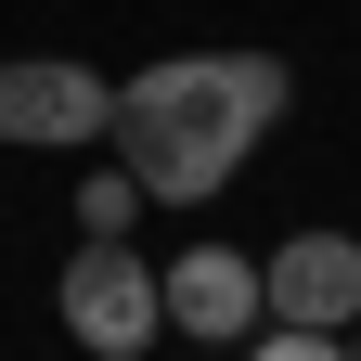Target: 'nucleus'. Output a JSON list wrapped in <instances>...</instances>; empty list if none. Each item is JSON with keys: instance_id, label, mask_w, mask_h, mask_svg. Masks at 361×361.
<instances>
[{"instance_id": "obj_5", "label": "nucleus", "mask_w": 361, "mask_h": 361, "mask_svg": "<svg viewBox=\"0 0 361 361\" xmlns=\"http://www.w3.org/2000/svg\"><path fill=\"white\" fill-rule=\"evenodd\" d=\"M155 271H168V323L194 336V348H245V336L271 323L245 245H180V258H155Z\"/></svg>"}, {"instance_id": "obj_1", "label": "nucleus", "mask_w": 361, "mask_h": 361, "mask_svg": "<svg viewBox=\"0 0 361 361\" xmlns=\"http://www.w3.org/2000/svg\"><path fill=\"white\" fill-rule=\"evenodd\" d=\"M284 104H297V78L271 52H168V65H142L116 90L104 142H116V168L155 207H207V194L245 180V155L284 129Z\"/></svg>"}, {"instance_id": "obj_3", "label": "nucleus", "mask_w": 361, "mask_h": 361, "mask_svg": "<svg viewBox=\"0 0 361 361\" xmlns=\"http://www.w3.org/2000/svg\"><path fill=\"white\" fill-rule=\"evenodd\" d=\"M116 129V90L65 65V52H13L0 65V142H39V155H78V142H104Z\"/></svg>"}, {"instance_id": "obj_6", "label": "nucleus", "mask_w": 361, "mask_h": 361, "mask_svg": "<svg viewBox=\"0 0 361 361\" xmlns=\"http://www.w3.org/2000/svg\"><path fill=\"white\" fill-rule=\"evenodd\" d=\"M233 361H348V336H310V323H258Z\"/></svg>"}, {"instance_id": "obj_7", "label": "nucleus", "mask_w": 361, "mask_h": 361, "mask_svg": "<svg viewBox=\"0 0 361 361\" xmlns=\"http://www.w3.org/2000/svg\"><path fill=\"white\" fill-rule=\"evenodd\" d=\"M129 207H142L129 168H90V180H78V219H90V233H129Z\"/></svg>"}, {"instance_id": "obj_8", "label": "nucleus", "mask_w": 361, "mask_h": 361, "mask_svg": "<svg viewBox=\"0 0 361 361\" xmlns=\"http://www.w3.org/2000/svg\"><path fill=\"white\" fill-rule=\"evenodd\" d=\"M348 361H361V323H348Z\"/></svg>"}, {"instance_id": "obj_2", "label": "nucleus", "mask_w": 361, "mask_h": 361, "mask_svg": "<svg viewBox=\"0 0 361 361\" xmlns=\"http://www.w3.org/2000/svg\"><path fill=\"white\" fill-rule=\"evenodd\" d=\"M52 310H65V336H78L90 361H142V348L168 336V271H155V258H129L116 233H90V245L65 258Z\"/></svg>"}, {"instance_id": "obj_4", "label": "nucleus", "mask_w": 361, "mask_h": 361, "mask_svg": "<svg viewBox=\"0 0 361 361\" xmlns=\"http://www.w3.org/2000/svg\"><path fill=\"white\" fill-rule=\"evenodd\" d=\"M258 297H271V323L348 336L361 323V233H284V245L258 258Z\"/></svg>"}]
</instances>
